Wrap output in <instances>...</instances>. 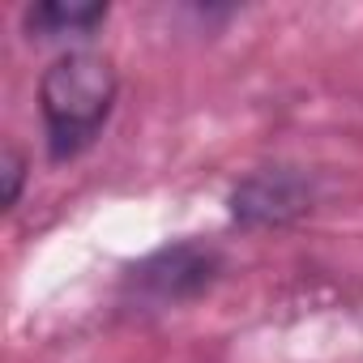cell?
Listing matches in <instances>:
<instances>
[{
    "instance_id": "5b68a950",
    "label": "cell",
    "mask_w": 363,
    "mask_h": 363,
    "mask_svg": "<svg viewBox=\"0 0 363 363\" xmlns=\"http://www.w3.org/2000/svg\"><path fill=\"white\" fill-rule=\"evenodd\" d=\"M0 175H5V210H13L22 201V184H26V158L5 145V154H0Z\"/></svg>"
},
{
    "instance_id": "277c9868",
    "label": "cell",
    "mask_w": 363,
    "mask_h": 363,
    "mask_svg": "<svg viewBox=\"0 0 363 363\" xmlns=\"http://www.w3.org/2000/svg\"><path fill=\"white\" fill-rule=\"evenodd\" d=\"M30 39H86L107 22V5L99 0H39L22 13Z\"/></svg>"
},
{
    "instance_id": "7a4b0ae2",
    "label": "cell",
    "mask_w": 363,
    "mask_h": 363,
    "mask_svg": "<svg viewBox=\"0 0 363 363\" xmlns=\"http://www.w3.org/2000/svg\"><path fill=\"white\" fill-rule=\"evenodd\" d=\"M223 265L227 261L214 244L179 240V244H167V248L150 252L145 261H137L124 274L120 295L137 308H175V303H189V299L206 295L218 282Z\"/></svg>"
},
{
    "instance_id": "6da1fadb",
    "label": "cell",
    "mask_w": 363,
    "mask_h": 363,
    "mask_svg": "<svg viewBox=\"0 0 363 363\" xmlns=\"http://www.w3.org/2000/svg\"><path fill=\"white\" fill-rule=\"evenodd\" d=\"M120 94L116 65L99 52H65L39 77V116L48 133L52 162H73L86 154L111 120Z\"/></svg>"
},
{
    "instance_id": "3957f363",
    "label": "cell",
    "mask_w": 363,
    "mask_h": 363,
    "mask_svg": "<svg viewBox=\"0 0 363 363\" xmlns=\"http://www.w3.org/2000/svg\"><path fill=\"white\" fill-rule=\"evenodd\" d=\"M316 201H320V179L312 171H303V167H291V162L248 171L227 197L231 223H240L244 231L286 227V223L312 214Z\"/></svg>"
}]
</instances>
